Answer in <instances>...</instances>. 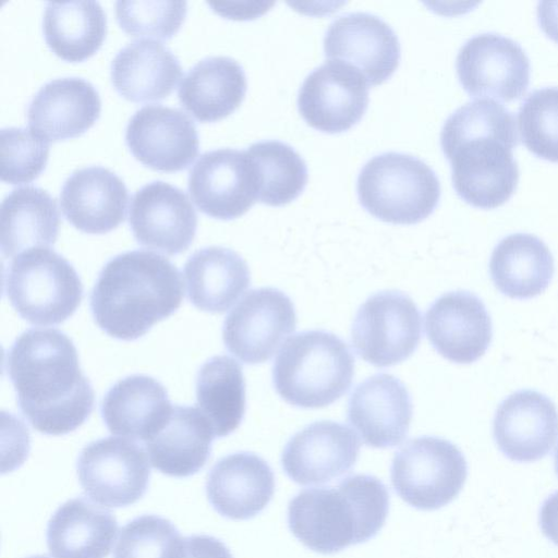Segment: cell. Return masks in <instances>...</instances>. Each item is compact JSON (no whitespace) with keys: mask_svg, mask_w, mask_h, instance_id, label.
Returning a JSON list of instances; mask_svg holds the SVG:
<instances>
[{"mask_svg":"<svg viewBox=\"0 0 558 558\" xmlns=\"http://www.w3.org/2000/svg\"><path fill=\"white\" fill-rule=\"evenodd\" d=\"M213 508L231 520H247L260 513L275 493V475L259 456L240 451L218 460L206 480Z\"/></svg>","mask_w":558,"mask_h":558,"instance_id":"cell-22","label":"cell"},{"mask_svg":"<svg viewBox=\"0 0 558 558\" xmlns=\"http://www.w3.org/2000/svg\"><path fill=\"white\" fill-rule=\"evenodd\" d=\"M468 464L461 450L447 439L421 436L396 452L391 484L398 496L420 510H436L461 492Z\"/></svg>","mask_w":558,"mask_h":558,"instance_id":"cell-8","label":"cell"},{"mask_svg":"<svg viewBox=\"0 0 558 558\" xmlns=\"http://www.w3.org/2000/svg\"><path fill=\"white\" fill-rule=\"evenodd\" d=\"M246 153L257 179V199L269 206H282L295 199L307 183V166L289 144L264 140L251 144Z\"/></svg>","mask_w":558,"mask_h":558,"instance_id":"cell-35","label":"cell"},{"mask_svg":"<svg viewBox=\"0 0 558 558\" xmlns=\"http://www.w3.org/2000/svg\"><path fill=\"white\" fill-rule=\"evenodd\" d=\"M196 400L215 437L233 433L245 413V383L241 365L227 355L206 361L196 376Z\"/></svg>","mask_w":558,"mask_h":558,"instance_id":"cell-34","label":"cell"},{"mask_svg":"<svg viewBox=\"0 0 558 558\" xmlns=\"http://www.w3.org/2000/svg\"><path fill=\"white\" fill-rule=\"evenodd\" d=\"M539 525L543 534L558 546V490L543 502L539 510Z\"/></svg>","mask_w":558,"mask_h":558,"instance_id":"cell-41","label":"cell"},{"mask_svg":"<svg viewBox=\"0 0 558 558\" xmlns=\"http://www.w3.org/2000/svg\"><path fill=\"white\" fill-rule=\"evenodd\" d=\"M353 376L354 357L347 343L325 330L302 331L289 338L272 366L277 393L303 409L333 403L350 389Z\"/></svg>","mask_w":558,"mask_h":558,"instance_id":"cell-5","label":"cell"},{"mask_svg":"<svg viewBox=\"0 0 558 558\" xmlns=\"http://www.w3.org/2000/svg\"><path fill=\"white\" fill-rule=\"evenodd\" d=\"M80 484L90 500L109 508L135 504L146 493L150 466L132 439L106 437L86 445L76 462Z\"/></svg>","mask_w":558,"mask_h":558,"instance_id":"cell-10","label":"cell"},{"mask_svg":"<svg viewBox=\"0 0 558 558\" xmlns=\"http://www.w3.org/2000/svg\"><path fill=\"white\" fill-rule=\"evenodd\" d=\"M456 69L472 96L509 101L520 97L530 82V59L514 39L494 32L471 36L460 47Z\"/></svg>","mask_w":558,"mask_h":558,"instance_id":"cell-12","label":"cell"},{"mask_svg":"<svg viewBox=\"0 0 558 558\" xmlns=\"http://www.w3.org/2000/svg\"><path fill=\"white\" fill-rule=\"evenodd\" d=\"M389 512V493L374 475L353 474L337 486L299 492L288 505V525L307 548L331 555L375 537Z\"/></svg>","mask_w":558,"mask_h":558,"instance_id":"cell-4","label":"cell"},{"mask_svg":"<svg viewBox=\"0 0 558 558\" xmlns=\"http://www.w3.org/2000/svg\"><path fill=\"white\" fill-rule=\"evenodd\" d=\"M28 558H49L47 556H41V555H38V556H32V557H28Z\"/></svg>","mask_w":558,"mask_h":558,"instance_id":"cell-44","label":"cell"},{"mask_svg":"<svg viewBox=\"0 0 558 558\" xmlns=\"http://www.w3.org/2000/svg\"><path fill=\"white\" fill-rule=\"evenodd\" d=\"M555 471H556V474L558 476V446H557L556 451H555Z\"/></svg>","mask_w":558,"mask_h":558,"instance_id":"cell-43","label":"cell"},{"mask_svg":"<svg viewBox=\"0 0 558 558\" xmlns=\"http://www.w3.org/2000/svg\"><path fill=\"white\" fill-rule=\"evenodd\" d=\"M182 558H233L229 548L210 535H191L184 537Z\"/></svg>","mask_w":558,"mask_h":558,"instance_id":"cell-40","label":"cell"},{"mask_svg":"<svg viewBox=\"0 0 558 558\" xmlns=\"http://www.w3.org/2000/svg\"><path fill=\"white\" fill-rule=\"evenodd\" d=\"M518 140L515 118L499 101L478 98L457 108L442 124L440 144L459 196L482 208L506 202L519 180Z\"/></svg>","mask_w":558,"mask_h":558,"instance_id":"cell-2","label":"cell"},{"mask_svg":"<svg viewBox=\"0 0 558 558\" xmlns=\"http://www.w3.org/2000/svg\"><path fill=\"white\" fill-rule=\"evenodd\" d=\"M129 222L140 244L175 255L193 241L197 215L185 191L169 182L154 180L132 195Z\"/></svg>","mask_w":558,"mask_h":558,"instance_id":"cell-16","label":"cell"},{"mask_svg":"<svg viewBox=\"0 0 558 558\" xmlns=\"http://www.w3.org/2000/svg\"><path fill=\"white\" fill-rule=\"evenodd\" d=\"M106 13L98 1L47 2L43 32L50 49L68 61H82L101 46Z\"/></svg>","mask_w":558,"mask_h":558,"instance_id":"cell-33","label":"cell"},{"mask_svg":"<svg viewBox=\"0 0 558 558\" xmlns=\"http://www.w3.org/2000/svg\"><path fill=\"white\" fill-rule=\"evenodd\" d=\"M49 155L48 140L27 128L7 126L0 131L1 180L26 183L45 169Z\"/></svg>","mask_w":558,"mask_h":558,"instance_id":"cell-38","label":"cell"},{"mask_svg":"<svg viewBox=\"0 0 558 558\" xmlns=\"http://www.w3.org/2000/svg\"><path fill=\"white\" fill-rule=\"evenodd\" d=\"M183 538L168 519L143 514L120 530L113 558H181Z\"/></svg>","mask_w":558,"mask_h":558,"instance_id":"cell-36","label":"cell"},{"mask_svg":"<svg viewBox=\"0 0 558 558\" xmlns=\"http://www.w3.org/2000/svg\"><path fill=\"white\" fill-rule=\"evenodd\" d=\"M368 88L357 70L328 60L304 78L298 94L299 111L310 126L326 133H340L364 116Z\"/></svg>","mask_w":558,"mask_h":558,"instance_id":"cell-15","label":"cell"},{"mask_svg":"<svg viewBox=\"0 0 558 558\" xmlns=\"http://www.w3.org/2000/svg\"><path fill=\"white\" fill-rule=\"evenodd\" d=\"M425 331L441 356L459 364L477 361L493 337L484 303L468 291H451L436 299L426 311Z\"/></svg>","mask_w":558,"mask_h":558,"instance_id":"cell-19","label":"cell"},{"mask_svg":"<svg viewBox=\"0 0 558 558\" xmlns=\"http://www.w3.org/2000/svg\"><path fill=\"white\" fill-rule=\"evenodd\" d=\"M117 534L118 522L110 511L77 497L54 511L46 538L53 558H106Z\"/></svg>","mask_w":558,"mask_h":558,"instance_id":"cell-27","label":"cell"},{"mask_svg":"<svg viewBox=\"0 0 558 558\" xmlns=\"http://www.w3.org/2000/svg\"><path fill=\"white\" fill-rule=\"evenodd\" d=\"M518 120L525 146L542 158L558 161V86L529 93L520 105Z\"/></svg>","mask_w":558,"mask_h":558,"instance_id":"cell-37","label":"cell"},{"mask_svg":"<svg viewBox=\"0 0 558 558\" xmlns=\"http://www.w3.org/2000/svg\"><path fill=\"white\" fill-rule=\"evenodd\" d=\"M0 222L2 255L15 257L33 247L52 245L58 238L60 215L48 191L25 185L4 196Z\"/></svg>","mask_w":558,"mask_h":558,"instance_id":"cell-31","label":"cell"},{"mask_svg":"<svg viewBox=\"0 0 558 558\" xmlns=\"http://www.w3.org/2000/svg\"><path fill=\"white\" fill-rule=\"evenodd\" d=\"M189 192L205 214L234 219L257 201V179L246 153L231 147L206 150L189 171Z\"/></svg>","mask_w":558,"mask_h":558,"instance_id":"cell-13","label":"cell"},{"mask_svg":"<svg viewBox=\"0 0 558 558\" xmlns=\"http://www.w3.org/2000/svg\"><path fill=\"white\" fill-rule=\"evenodd\" d=\"M183 295L181 275L167 257L133 250L102 267L90 293V311L107 335L133 341L172 315Z\"/></svg>","mask_w":558,"mask_h":558,"instance_id":"cell-3","label":"cell"},{"mask_svg":"<svg viewBox=\"0 0 558 558\" xmlns=\"http://www.w3.org/2000/svg\"><path fill=\"white\" fill-rule=\"evenodd\" d=\"M493 435L508 459L537 461L549 453L558 438L556 405L538 391L518 390L498 405Z\"/></svg>","mask_w":558,"mask_h":558,"instance_id":"cell-20","label":"cell"},{"mask_svg":"<svg viewBox=\"0 0 558 558\" xmlns=\"http://www.w3.org/2000/svg\"><path fill=\"white\" fill-rule=\"evenodd\" d=\"M187 298L201 311L223 313L251 283L245 260L223 246H206L195 251L183 268Z\"/></svg>","mask_w":558,"mask_h":558,"instance_id":"cell-29","label":"cell"},{"mask_svg":"<svg viewBox=\"0 0 558 558\" xmlns=\"http://www.w3.org/2000/svg\"><path fill=\"white\" fill-rule=\"evenodd\" d=\"M421 318L409 295L399 291L377 292L357 310L351 330L352 347L361 359L376 367L401 363L420 343Z\"/></svg>","mask_w":558,"mask_h":558,"instance_id":"cell-9","label":"cell"},{"mask_svg":"<svg viewBox=\"0 0 558 558\" xmlns=\"http://www.w3.org/2000/svg\"><path fill=\"white\" fill-rule=\"evenodd\" d=\"M536 12L542 29L548 37L558 41V1H539Z\"/></svg>","mask_w":558,"mask_h":558,"instance_id":"cell-42","label":"cell"},{"mask_svg":"<svg viewBox=\"0 0 558 558\" xmlns=\"http://www.w3.org/2000/svg\"><path fill=\"white\" fill-rule=\"evenodd\" d=\"M5 367L22 414L39 433L65 435L90 415L94 389L64 332L53 328L24 331L10 348Z\"/></svg>","mask_w":558,"mask_h":558,"instance_id":"cell-1","label":"cell"},{"mask_svg":"<svg viewBox=\"0 0 558 558\" xmlns=\"http://www.w3.org/2000/svg\"><path fill=\"white\" fill-rule=\"evenodd\" d=\"M413 408L405 386L393 375L375 374L356 386L348 403V421L373 448L400 445L408 435Z\"/></svg>","mask_w":558,"mask_h":558,"instance_id":"cell-21","label":"cell"},{"mask_svg":"<svg viewBox=\"0 0 558 558\" xmlns=\"http://www.w3.org/2000/svg\"><path fill=\"white\" fill-rule=\"evenodd\" d=\"M3 284L16 313L37 326L63 323L75 313L83 299L78 274L49 247H33L13 257Z\"/></svg>","mask_w":558,"mask_h":558,"instance_id":"cell-7","label":"cell"},{"mask_svg":"<svg viewBox=\"0 0 558 558\" xmlns=\"http://www.w3.org/2000/svg\"><path fill=\"white\" fill-rule=\"evenodd\" d=\"M554 258L543 240L531 233H512L494 247L489 272L495 287L518 300L544 292L554 276Z\"/></svg>","mask_w":558,"mask_h":558,"instance_id":"cell-32","label":"cell"},{"mask_svg":"<svg viewBox=\"0 0 558 558\" xmlns=\"http://www.w3.org/2000/svg\"><path fill=\"white\" fill-rule=\"evenodd\" d=\"M125 142L136 159L160 171L184 169L198 153L194 121L180 108L159 104L146 105L132 114Z\"/></svg>","mask_w":558,"mask_h":558,"instance_id":"cell-17","label":"cell"},{"mask_svg":"<svg viewBox=\"0 0 558 558\" xmlns=\"http://www.w3.org/2000/svg\"><path fill=\"white\" fill-rule=\"evenodd\" d=\"M295 326L290 298L275 288H259L251 290L227 315L222 340L243 363L259 364L272 357Z\"/></svg>","mask_w":558,"mask_h":558,"instance_id":"cell-11","label":"cell"},{"mask_svg":"<svg viewBox=\"0 0 558 558\" xmlns=\"http://www.w3.org/2000/svg\"><path fill=\"white\" fill-rule=\"evenodd\" d=\"M242 65L227 56H209L197 61L183 75L178 97L199 121H216L229 116L246 93Z\"/></svg>","mask_w":558,"mask_h":558,"instance_id":"cell-30","label":"cell"},{"mask_svg":"<svg viewBox=\"0 0 558 558\" xmlns=\"http://www.w3.org/2000/svg\"><path fill=\"white\" fill-rule=\"evenodd\" d=\"M129 192L123 180L102 166L75 169L62 183L60 205L65 218L86 233H106L125 217Z\"/></svg>","mask_w":558,"mask_h":558,"instance_id":"cell-23","label":"cell"},{"mask_svg":"<svg viewBox=\"0 0 558 558\" xmlns=\"http://www.w3.org/2000/svg\"><path fill=\"white\" fill-rule=\"evenodd\" d=\"M360 204L374 217L395 225H413L427 218L440 197L435 171L422 159L404 153L373 156L356 182Z\"/></svg>","mask_w":558,"mask_h":558,"instance_id":"cell-6","label":"cell"},{"mask_svg":"<svg viewBox=\"0 0 558 558\" xmlns=\"http://www.w3.org/2000/svg\"><path fill=\"white\" fill-rule=\"evenodd\" d=\"M101 101L96 87L80 76L46 82L32 97L26 116L32 130L48 141L76 136L94 124Z\"/></svg>","mask_w":558,"mask_h":558,"instance_id":"cell-24","label":"cell"},{"mask_svg":"<svg viewBox=\"0 0 558 558\" xmlns=\"http://www.w3.org/2000/svg\"><path fill=\"white\" fill-rule=\"evenodd\" d=\"M116 89L132 101L158 100L177 85L182 68L179 59L162 43L135 39L123 46L111 61Z\"/></svg>","mask_w":558,"mask_h":558,"instance_id":"cell-28","label":"cell"},{"mask_svg":"<svg viewBox=\"0 0 558 558\" xmlns=\"http://www.w3.org/2000/svg\"><path fill=\"white\" fill-rule=\"evenodd\" d=\"M360 440L348 426L319 421L294 434L283 448L281 465L299 485L325 484L348 473L356 463Z\"/></svg>","mask_w":558,"mask_h":558,"instance_id":"cell-18","label":"cell"},{"mask_svg":"<svg viewBox=\"0 0 558 558\" xmlns=\"http://www.w3.org/2000/svg\"><path fill=\"white\" fill-rule=\"evenodd\" d=\"M214 438L213 427L199 408L175 405L145 447L156 470L172 477H189L207 463Z\"/></svg>","mask_w":558,"mask_h":558,"instance_id":"cell-26","label":"cell"},{"mask_svg":"<svg viewBox=\"0 0 558 558\" xmlns=\"http://www.w3.org/2000/svg\"><path fill=\"white\" fill-rule=\"evenodd\" d=\"M172 408L159 381L147 375H131L107 391L100 412L111 434L145 442L163 426Z\"/></svg>","mask_w":558,"mask_h":558,"instance_id":"cell-25","label":"cell"},{"mask_svg":"<svg viewBox=\"0 0 558 558\" xmlns=\"http://www.w3.org/2000/svg\"><path fill=\"white\" fill-rule=\"evenodd\" d=\"M116 16L121 28L133 36L168 39L180 28L185 1H117Z\"/></svg>","mask_w":558,"mask_h":558,"instance_id":"cell-39","label":"cell"},{"mask_svg":"<svg viewBox=\"0 0 558 558\" xmlns=\"http://www.w3.org/2000/svg\"><path fill=\"white\" fill-rule=\"evenodd\" d=\"M324 51L328 60L357 70L369 86L388 80L398 68L401 56L399 38L392 27L367 12L336 17L326 31Z\"/></svg>","mask_w":558,"mask_h":558,"instance_id":"cell-14","label":"cell"}]
</instances>
